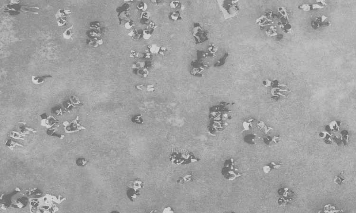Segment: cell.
Returning a JSON list of instances; mask_svg holds the SVG:
<instances>
[{"instance_id":"obj_1","label":"cell","mask_w":356,"mask_h":213,"mask_svg":"<svg viewBox=\"0 0 356 213\" xmlns=\"http://www.w3.org/2000/svg\"><path fill=\"white\" fill-rule=\"evenodd\" d=\"M224 19H228L237 16L240 13L239 0H217Z\"/></svg>"},{"instance_id":"obj_2","label":"cell","mask_w":356,"mask_h":213,"mask_svg":"<svg viewBox=\"0 0 356 213\" xmlns=\"http://www.w3.org/2000/svg\"><path fill=\"white\" fill-rule=\"evenodd\" d=\"M78 120H79V117L78 116L76 119L73 120V121H72L71 122L69 123L66 121L63 123V125L65 126V131L67 133H70L77 132L81 129H85V127L81 126L78 123Z\"/></svg>"},{"instance_id":"obj_3","label":"cell","mask_w":356,"mask_h":213,"mask_svg":"<svg viewBox=\"0 0 356 213\" xmlns=\"http://www.w3.org/2000/svg\"><path fill=\"white\" fill-rule=\"evenodd\" d=\"M41 117L43 118V119L42 120L41 124L42 126H45L48 129L50 128L54 125H55L57 121V119H55L53 116H50V117H48L47 116L46 114L42 115Z\"/></svg>"},{"instance_id":"obj_4","label":"cell","mask_w":356,"mask_h":213,"mask_svg":"<svg viewBox=\"0 0 356 213\" xmlns=\"http://www.w3.org/2000/svg\"><path fill=\"white\" fill-rule=\"evenodd\" d=\"M52 76L50 75H43L42 76H31V81L35 84H41L44 83L47 79L52 78Z\"/></svg>"},{"instance_id":"obj_5","label":"cell","mask_w":356,"mask_h":213,"mask_svg":"<svg viewBox=\"0 0 356 213\" xmlns=\"http://www.w3.org/2000/svg\"><path fill=\"white\" fill-rule=\"evenodd\" d=\"M170 7L172 9L178 10L177 11H183L185 9L184 6L177 0L172 1L170 4Z\"/></svg>"},{"instance_id":"obj_6","label":"cell","mask_w":356,"mask_h":213,"mask_svg":"<svg viewBox=\"0 0 356 213\" xmlns=\"http://www.w3.org/2000/svg\"><path fill=\"white\" fill-rule=\"evenodd\" d=\"M326 19L327 17H325L324 15H323L320 18L316 19L315 20L312 22V27H314L315 29H317L318 27L321 26L322 24L323 23L325 19Z\"/></svg>"},{"instance_id":"obj_7","label":"cell","mask_w":356,"mask_h":213,"mask_svg":"<svg viewBox=\"0 0 356 213\" xmlns=\"http://www.w3.org/2000/svg\"><path fill=\"white\" fill-rule=\"evenodd\" d=\"M169 18L172 21H178L182 19V16L180 11H175L171 12L169 15Z\"/></svg>"},{"instance_id":"obj_8","label":"cell","mask_w":356,"mask_h":213,"mask_svg":"<svg viewBox=\"0 0 356 213\" xmlns=\"http://www.w3.org/2000/svg\"><path fill=\"white\" fill-rule=\"evenodd\" d=\"M21 124L22 125H20L19 129L20 130L22 133L26 134V132H29V131H32L33 132H37V131H35L34 129H30V128L27 127L25 123L21 122Z\"/></svg>"},{"instance_id":"obj_9","label":"cell","mask_w":356,"mask_h":213,"mask_svg":"<svg viewBox=\"0 0 356 213\" xmlns=\"http://www.w3.org/2000/svg\"><path fill=\"white\" fill-rule=\"evenodd\" d=\"M5 144H6V146L8 147L11 150H13L14 149V147H15L16 145H19V146H20V147H23V145H21V144H20L19 143H16V142H15L11 140H8L7 141Z\"/></svg>"},{"instance_id":"obj_10","label":"cell","mask_w":356,"mask_h":213,"mask_svg":"<svg viewBox=\"0 0 356 213\" xmlns=\"http://www.w3.org/2000/svg\"><path fill=\"white\" fill-rule=\"evenodd\" d=\"M140 18L141 19L143 22H144V20H145V22L148 21L151 18L150 13V12H147V11L142 12V13L141 14Z\"/></svg>"},{"instance_id":"obj_11","label":"cell","mask_w":356,"mask_h":213,"mask_svg":"<svg viewBox=\"0 0 356 213\" xmlns=\"http://www.w3.org/2000/svg\"><path fill=\"white\" fill-rule=\"evenodd\" d=\"M73 28V26L70 27L69 28L66 30L63 33V36L64 38L66 39H70L72 37L71 30Z\"/></svg>"},{"instance_id":"obj_12","label":"cell","mask_w":356,"mask_h":213,"mask_svg":"<svg viewBox=\"0 0 356 213\" xmlns=\"http://www.w3.org/2000/svg\"><path fill=\"white\" fill-rule=\"evenodd\" d=\"M136 7L138 10L141 11L142 12H143L146 11L148 6L146 3H144L143 1H140L139 4H137Z\"/></svg>"},{"instance_id":"obj_13","label":"cell","mask_w":356,"mask_h":213,"mask_svg":"<svg viewBox=\"0 0 356 213\" xmlns=\"http://www.w3.org/2000/svg\"><path fill=\"white\" fill-rule=\"evenodd\" d=\"M149 51L151 53L153 54H156L158 53L159 52L160 50V47H158L156 45H149Z\"/></svg>"},{"instance_id":"obj_14","label":"cell","mask_w":356,"mask_h":213,"mask_svg":"<svg viewBox=\"0 0 356 213\" xmlns=\"http://www.w3.org/2000/svg\"><path fill=\"white\" fill-rule=\"evenodd\" d=\"M299 8L303 10L304 11H305V12H309V11L312 10V4H303L302 5L299 6Z\"/></svg>"},{"instance_id":"obj_15","label":"cell","mask_w":356,"mask_h":213,"mask_svg":"<svg viewBox=\"0 0 356 213\" xmlns=\"http://www.w3.org/2000/svg\"><path fill=\"white\" fill-rule=\"evenodd\" d=\"M10 136H11V137H13L15 139H23L22 137V135L17 132L12 131V132L10 133Z\"/></svg>"},{"instance_id":"obj_16","label":"cell","mask_w":356,"mask_h":213,"mask_svg":"<svg viewBox=\"0 0 356 213\" xmlns=\"http://www.w3.org/2000/svg\"><path fill=\"white\" fill-rule=\"evenodd\" d=\"M143 37L145 39H147L150 38L151 37V33L150 30L147 29L143 30Z\"/></svg>"},{"instance_id":"obj_17","label":"cell","mask_w":356,"mask_h":213,"mask_svg":"<svg viewBox=\"0 0 356 213\" xmlns=\"http://www.w3.org/2000/svg\"><path fill=\"white\" fill-rule=\"evenodd\" d=\"M76 163L78 165L80 166H83L85 165V164L87 163V162L85 161V160L84 159L79 158L77 160Z\"/></svg>"},{"instance_id":"obj_18","label":"cell","mask_w":356,"mask_h":213,"mask_svg":"<svg viewBox=\"0 0 356 213\" xmlns=\"http://www.w3.org/2000/svg\"><path fill=\"white\" fill-rule=\"evenodd\" d=\"M134 22H132V20H129L127 22L125 23L124 24V26L125 28L127 30H129L131 29V27H132L133 26Z\"/></svg>"},{"instance_id":"obj_19","label":"cell","mask_w":356,"mask_h":213,"mask_svg":"<svg viewBox=\"0 0 356 213\" xmlns=\"http://www.w3.org/2000/svg\"><path fill=\"white\" fill-rule=\"evenodd\" d=\"M271 83V81H270V80H268V79H266V80H264L263 82L264 84V86H266V87L270 86Z\"/></svg>"},{"instance_id":"obj_20","label":"cell","mask_w":356,"mask_h":213,"mask_svg":"<svg viewBox=\"0 0 356 213\" xmlns=\"http://www.w3.org/2000/svg\"><path fill=\"white\" fill-rule=\"evenodd\" d=\"M146 89L148 92H153L155 90V87L153 85H150L147 86Z\"/></svg>"},{"instance_id":"obj_21","label":"cell","mask_w":356,"mask_h":213,"mask_svg":"<svg viewBox=\"0 0 356 213\" xmlns=\"http://www.w3.org/2000/svg\"><path fill=\"white\" fill-rule=\"evenodd\" d=\"M270 166H264V172L266 173H268L270 171Z\"/></svg>"},{"instance_id":"obj_22","label":"cell","mask_w":356,"mask_h":213,"mask_svg":"<svg viewBox=\"0 0 356 213\" xmlns=\"http://www.w3.org/2000/svg\"><path fill=\"white\" fill-rule=\"evenodd\" d=\"M316 1L317 3H320L323 5H326V0H316Z\"/></svg>"},{"instance_id":"obj_23","label":"cell","mask_w":356,"mask_h":213,"mask_svg":"<svg viewBox=\"0 0 356 213\" xmlns=\"http://www.w3.org/2000/svg\"><path fill=\"white\" fill-rule=\"evenodd\" d=\"M151 3L154 4H158L160 1V0H150Z\"/></svg>"},{"instance_id":"obj_24","label":"cell","mask_w":356,"mask_h":213,"mask_svg":"<svg viewBox=\"0 0 356 213\" xmlns=\"http://www.w3.org/2000/svg\"><path fill=\"white\" fill-rule=\"evenodd\" d=\"M126 3H132L136 1V0H124Z\"/></svg>"},{"instance_id":"obj_25","label":"cell","mask_w":356,"mask_h":213,"mask_svg":"<svg viewBox=\"0 0 356 213\" xmlns=\"http://www.w3.org/2000/svg\"><path fill=\"white\" fill-rule=\"evenodd\" d=\"M143 85H140V86H138L137 88H138V90H143Z\"/></svg>"},{"instance_id":"obj_26","label":"cell","mask_w":356,"mask_h":213,"mask_svg":"<svg viewBox=\"0 0 356 213\" xmlns=\"http://www.w3.org/2000/svg\"><path fill=\"white\" fill-rule=\"evenodd\" d=\"M141 1H142V0H136V1H140V2Z\"/></svg>"}]
</instances>
